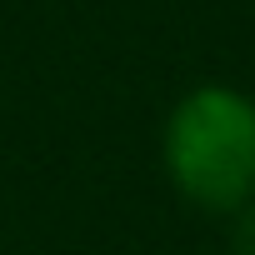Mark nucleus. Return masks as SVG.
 Listing matches in <instances>:
<instances>
[{
    "mask_svg": "<svg viewBox=\"0 0 255 255\" xmlns=\"http://www.w3.org/2000/svg\"><path fill=\"white\" fill-rule=\"evenodd\" d=\"M160 160L190 205L235 215L255 200V100L230 85L190 90L165 120Z\"/></svg>",
    "mask_w": 255,
    "mask_h": 255,
    "instance_id": "1",
    "label": "nucleus"
},
{
    "mask_svg": "<svg viewBox=\"0 0 255 255\" xmlns=\"http://www.w3.org/2000/svg\"><path fill=\"white\" fill-rule=\"evenodd\" d=\"M230 220H235L230 225V255H255V200L240 205Z\"/></svg>",
    "mask_w": 255,
    "mask_h": 255,
    "instance_id": "2",
    "label": "nucleus"
}]
</instances>
